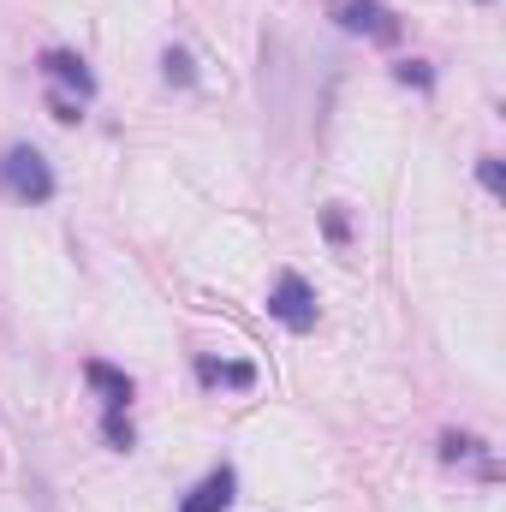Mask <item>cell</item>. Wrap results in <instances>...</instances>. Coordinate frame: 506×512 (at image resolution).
<instances>
[{"mask_svg": "<svg viewBox=\"0 0 506 512\" xmlns=\"http://www.w3.org/2000/svg\"><path fill=\"white\" fill-rule=\"evenodd\" d=\"M102 435H108V447H114V453H131V441H137V435H131V423H126V411H108Z\"/></svg>", "mask_w": 506, "mask_h": 512, "instance_id": "9c48e42d", "label": "cell"}, {"mask_svg": "<svg viewBox=\"0 0 506 512\" xmlns=\"http://www.w3.org/2000/svg\"><path fill=\"white\" fill-rule=\"evenodd\" d=\"M161 72H167V84H197V66H191L185 48H167L161 54Z\"/></svg>", "mask_w": 506, "mask_h": 512, "instance_id": "ba28073f", "label": "cell"}, {"mask_svg": "<svg viewBox=\"0 0 506 512\" xmlns=\"http://www.w3.org/2000/svg\"><path fill=\"white\" fill-rule=\"evenodd\" d=\"M0 185H6V197H18V203H48L54 197V167H48V155L42 149H30V143H12L6 155H0Z\"/></svg>", "mask_w": 506, "mask_h": 512, "instance_id": "6da1fadb", "label": "cell"}, {"mask_svg": "<svg viewBox=\"0 0 506 512\" xmlns=\"http://www.w3.org/2000/svg\"><path fill=\"white\" fill-rule=\"evenodd\" d=\"M483 6H489V0H483Z\"/></svg>", "mask_w": 506, "mask_h": 512, "instance_id": "5bb4252c", "label": "cell"}, {"mask_svg": "<svg viewBox=\"0 0 506 512\" xmlns=\"http://www.w3.org/2000/svg\"><path fill=\"white\" fill-rule=\"evenodd\" d=\"M197 376L209 387H256L251 364H215V358H197Z\"/></svg>", "mask_w": 506, "mask_h": 512, "instance_id": "52a82bcc", "label": "cell"}, {"mask_svg": "<svg viewBox=\"0 0 506 512\" xmlns=\"http://www.w3.org/2000/svg\"><path fill=\"white\" fill-rule=\"evenodd\" d=\"M393 78H399V84H417V90H429V84H435V72H429L423 60H405V66H393Z\"/></svg>", "mask_w": 506, "mask_h": 512, "instance_id": "7c38bea8", "label": "cell"}, {"mask_svg": "<svg viewBox=\"0 0 506 512\" xmlns=\"http://www.w3.org/2000/svg\"><path fill=\"white\" fill-rule=\"evenodd\" d=\"M268 316H274L280 328H292V334H310L316 316H322V298H316V286H310L304 274L280 268V280H274V292H268Z\"/></svg>", "mask_w": 506, "mask_h": 512, "instance_id": "7a4b0ae2", "label": "cell"}, {"mask_svg": "<svg viewBox=\"0 0 506 512\" xmlns=\"http://www.w3.org/2000/svg\"><path fill=\"white\" fill-rule=\"evenodd\" d=\"M328 239L346 251V215H340V203H328Z\"/></svg>", "mask_w": 506, "mask_h": 512, "instance_id": "4fadbf2b", "label": "cell"}, {"mask_svg": "<svg viewBox=\"0 0 506 512\" xmlns=\"http://www.w3.org/2000/svg\"><path fill=\"white\" fill-rule=\"evenodd\" d=\"M84 382L102 393V405H108V411H126V405H131V376H126V370H114V364H84Z\"/></svg>", "mask_w": 506, "mask_h": 512, "instance_id": "8992f818", "label": "cell"}, {"mask_svg": "<svg viewBox=\"0 0 506 512\" xmlns=\"http://www.w3.org/2000/svg\"><path fill=\"white\" fill-rule=\"evenodd\" d=\"M477 179H483V191H489V197H506V173H501V161H495V155H483V161H477Z\"/></svg>", "mask_w": 506, "mask_h": 512, "instance_id": "8fae6325", "label": "cell"}, {"mask_svg": "<svg viewBox=\"0 0 506 512\" xmlns=\"http://www.w3.org/2000/svg\"><path fill=\"white\" fill-rule=\"evenodd\" d=\"M352 36H370V42H399V18L381 6V0H340V12H334Z\"/></svg>", "mask_w": 506, "mask_h": 512, "instance_id": "3957f363", "label": "cell"}, {"mask_svg": "<svg viewBox=\"0 0 506 512\" xmlns=\"http://www.w3.org/2000/svg\"><path fill=\"white\" fill-rule=\"evenodd\" d=\"M42 78L66 84L78 102H90V96H96V72H90V66H84L72 48H48V54H42Z\"/></svg>", "mask_w": 506, "mask_h": 512, "instance_id": "5b68a950", "label": "cell"}, {"mask_svg": "<svg viewBox=\"0 0 506 512\" xmlns=\"http://www.w3.org/2000/svg\"><path fill=\"white\" fill-rule=\"evenodd\" d=\"M233 495H239V471H233V465H215V471L179 501V512H227L233 507Z\"/></svg>", "mask_w": 506, "mask_h": 512, "instance_id": "277c9868", "label": "cell"}, {"mask_svg": "<svg viewBox=\"0 0 506 512\" xmlns=\"http://www.w3.org/2000/svg\"><path fill=\"white\" fill-rule=\"evenodd\" d=\"M477 453H483V441H477V435H447V441H441V459H447V465L477 459Z\"/></svg>", "mask_w": 506, "mask_h": 512, "instance_id": "30bf717a", "label": "cell"}]
</instances>
